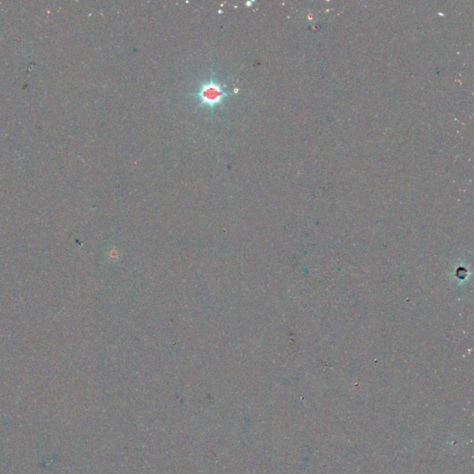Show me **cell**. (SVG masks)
<instances>
[{
	"label": "cell",
	"mask_w": 474,
	"mask_h": 474,
	"mask_svg": "<svg viewBox=\"0 0 474 474\" xmlns=\"http://www.w3.org/2000/svg\"><path fill=\"white\" fill-rule=\"evenodd\" d=\"M199 99V105L209 110H213L219 106H222L225 100L230 97L225 85L219 82L214 74H210L207 81L202 82L199 90L193 94Z\"/></svg>",
	"instance_id": "1"
}]
</instances>
